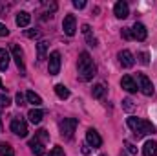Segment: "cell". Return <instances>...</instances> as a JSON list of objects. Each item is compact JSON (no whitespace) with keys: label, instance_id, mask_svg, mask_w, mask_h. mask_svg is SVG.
<instances>
[{"label":"cell","instance_id":"1","mask_svg":"<svg viewBox=\"0 0 157 156\" xmlns=\"http://www.w3.org/2000/svg\"><path fill=\"white\" fill-rule=\"evenodd\" d=\"M77 68H78V77L82 81H91L97 74V66H95V63H93V59L88 51H82L78 55Z\"/></svg>","mask_w":157,"mask_h":156},{"label":"cell","instance_id":"2","mask_svg":"<svg viewBox=\"0 0 157 156\" xmlns=\"http://www.w3.org/2000/svg\"><path fill=\"white\" fill-rule=\"evenodd\" d=\"M128 127L133 130V134L137 138H143L146 134H154L155 132V127L150 123V121H144V119H139V117H128Z\"/></svg>","mask_w":157,"mask_h":156},{"label":"cell","instance_id":"3","mask_svg":"<svg viewBox=\"0 0 157 156\" xmlns=\"http://www.w3.org/2000/svg\"><path fill=\"white\" fill-rule=\"evenodd\" d=\"M77 117H64L60 121V134L66 138V140H71L73 138V132L77 129Z\"/></svg>","mask_w":157,"mask_h":156},{"label":"cell","instance_id":"4","mask_svg":"<svg viewBox=\"0 0 157 156\" xmlns=\"http://www.w3.org/2000/svg\"><path fill=\"white\" fill-rule=\"evenodd\" d=\"M11 132L17 134L18 138H26V136H28V125H26V121H24L22 117L15 116L11 119Z\"/></svg>","mask_w":157,"mask_h":156},{"label":"cell","instance_id":"5","mask_svg":"<svg viewBox=\"0 0 157 156\" xmlns=\"http://www.w3.org/2000/svg\"><path fill=\"white\" fill-rule=\"evenodd\" d=\"M11 55H13V59H15V63H17L18 70H20V76H26L24 53H22V50H20V46H18V44H13V46H11Z\"/></svg>","mask_w":157,"mask_h":156},{"label":"cell","instance_id":"6","mask_svg":"<svg viewBox=\"0 0 157 156\" xmlns=\"http://www.w3.org/2000/svg\"><path fill=\"white\" fill-rule=\"evenodd\" d=\"M137 88L144 96H152L154 94V84H152V81L146 77L144 74H137Z\"/></svg>","mask_w":157,"mask_h":156},{"label":"cell","instance_id":"7","mask_svg":"<svg viewBox=\"0 0 157 156\" xmlns=\"http://www.w3.org/2000/svg\"><path fill=\"white\" fill-rule=\"evenodd\" d=\"M60 70V53L59 51H51L49 53V61H48V72L49 76H57Z\"/></svg>","mask_w":157,"mask_h":156},{"label":"cell","instance_id":"8","mask_svg":"<svg viewBox=\"0 0 157 156\" xmlns=\"http://www.w3.org/2000/svg\"><path fill=\"white\" fill-rule=\"evenodd\" d=\"M62 30H64V33H66L68 37H73V35H75V31H77V20H75L73 15H66V17H64V20H62Z\"/></svg>","mask_w":157,"mask_h":156},{"label":"cell","instance_id":"9","mask_svg":"<svg viewBox=\"0 0 157 156\" xmlns=\"http://www.w3.org/2000/svg\"><path fill=\"white\" fill-rule=\"evenodd\" d=\"M117 59H119V63H121V66H124V68H132V66L135 64V57H133V53H132L130 50L119 51Z\"/></svg>","mask_w":157,"mask_h":156},{"label":"cell","instance_id":"10","mask_svg":"<svg viewBox=\"0 0 157 156\" xmlns=\"http://www.w3.org/2000/svg\"><path fill=\"white\" fill-rule=\"evenodd\" d=\"M86 142H88L93 149H97V147L102 145V138L99 136V132H97L95 129H88V130H86Z\"/></svg>","mask_w":157,"mask_h":156},{"label":"cell","instance_id":"11","mask_svg":"<svg viewBox=\"0 0 157 156\" xmlns=\"http://www.w3.org/2000/svg\"><path fill=\"white\" fill-rule=\"evenodd\" d=\"M132 35H133V39H137V40H144L146 39V35H148L146 26L141 24V22H135L133 28H132Z\"/></svg>","mask_w":157,"mask_h":156},{"label":"cell","instance_id":"12","mask_svg":"<svg viewBox=\"0 0 157 156\" xmlns=\"http://www.w3.org/2000/svg\"><path fill=\"white\" fill-rule=\"evenodd\" d=\"M121 86L126 90V92H130V94H135L139 88H137V83L133 81L132 76H124V77L121 79Z\"/></svg>","mask_w":157,"mask_h":156},{"label":"cell","instance_id":"13","mask_svg":"<svg viewBox=\"0 0 157 156\" xmlns=\"http://www.w3.org/2000/svg\"><path fill=\"white\" fill-rule=\"evenodd\" d=\"M113 13H115V17L117 18H126L128 15H130V7H128V4L126 2H117L115 6H113Z\"/></svg>","mask_w":157,"mask_h":156},{"label":"cell","instance_id":"14","mask_svg":"<svg viewBox=\"0 0 157 156\" xmlns=\"http://www.w3.org/2000/svg\"><path fill=\"white\" fill-rule=\"evenodd\" d=\"M15 22H17L18 28H26V26H29V22H31V15H29L28 11H20V13H17Z\"/></svg>","mask_w":157,"mask_h":156},{"label":"cell","instance_id":"15","mask_svg":"<svg viewBox=\"0 0 157 156\" xmlns=\"http://www.w3.org/2000/svg\"><path fill=\"white\" fill-rule=\"evenodd\" d=\"M29 149H31V153H33L35 156H44V153H46L44 143H42V142H39L37 138L29 140Z\"/></svg>","mask_w":157,"mask_h":156},{"label":"cell","instance_id":"16","mask_svg":"<svg viewBox=\"0 0 157 156\" xmlns=\"http://www.w3.org/2000/svg\"><path fill=\"white\" fill-rule=\"evenodd\" d=\"M9 59H11L9 51H7L6 48H0V70H2V72H6V70L9 68Z\"/></svg>","mask_w":157,"mask_h":156},{"label":"cell","instance_id":"17","mask_svg":"<svg viewBox=\"0 0 157 156\" xmlns=\"http://www.w3.org/2000/svg\"><path fill=\"white\" fill-rule=\"evenodd\" d=\"M143 154L144 156H157V143L154 140H148L143 145Z\"/></svg>","mask_w":157,"mask_h":156},{"label":"cell","instance_id":"18","mask_svg":"<svg viewBox=\"0 0 157 156\" xmlns=\"http://www.w3.org/2000/svg\"><path fill=\"white\" fill-rule=\"evenodd\" d=\"M28 117H29V121H31L33 125H39L40 121H42V117H44V112H42L40 109H31V110L28 112Z\"/></svg>","mask_w":157,"mask_h":156},{"label":"cell","instance_id":"19","mask_svg":"<svg viewBox=\"0 0 157 156\" xmlns=\"http://www.w3.org/2000/svg\"><path fill=\"white\" fill-rule=\"evenodd\" d=\"M26 99H28V103H31L33 107H40V105H42V97H40L39 94H35L33 90H28V92H26Z\"/></svg>","mask_w":157,"mask_h":156},{"label":"cell","instance_id":"20","mask_svg":"<svg viewBox=\"0 0 157 156\" xmlns=\"http://www.w3.org/2000/svg\"><path fill=\"white\" fill-rule=\"evenodd\" d=\"M46 51H48V40H40L37 44V61L46 59Z\"/></svg>","mask_w":157,"mask_h":156},{"label":"cell","instance_id":"21","mask_svg":"<svg viewBox=\"0 0 157 156\" xmlns=\"http://www.w3.org/2000/svg\"><path fill=\"white\" fill-rule=\"evenodd\" d=\"M55 94H57L60 99H68V97H70V88L64 86V84H57V86H55Z\"/></svg>","mask_w":157,"mask_h":156},{"label":"cell","instance_id":"22","mask_svg":"<svg viewBox=\"0 0 157 156\" xmlns=\"http://www.w3.org/2000/svg\"><path fill=\"white\" fill-rule=\"evenodd\" d=\"M82 33L86 35V39H88V44H90V46H97V39H95V37H91V28H90L88 24H84V26H82Z\"/></svg>","mask_w":157,"mask_h":156},{"label":"cell","instance_id":"23","mask_svg":"<svg viewBox=\"0 0 157 156\" xmlns=\"http://www.w3.org/2000/svg\"><path fill=\"white\" fill-rule=\"evenodd\" d=\"M0 156H15V151L9 143H0Z\"/></svg>","mask_w":157,"mask_h":156},{"label":"cell","instance_id":"24","mask_svg":"<svg viewBox=\"0 0 157 156\" xmlns=\"http://www.w3.org/2000/svg\"><path fill=\"white\" fill-rule=\"evenodd\" d=\"M104 92H106V88H104V84H95V86H93V90H91V94H93V97H97V99H101V97L104 96Z\"/></svg>","mask_w":157,"mask_h":156},{"label":"cell","instance_id":"25","mask_svg":"<svg viewBox=\"0 0 157 156\" xmlns=\"http://www.w3.org/2000/svg\"><path fill=\"white\" fill-rule=\"evenodd\" d=\"M35 138H37L39 142H42V143H46V142L49 140V134H48V130H44V129H40V130H37V134H35Z\"/></svg>","mask_w":157,"mask_h":156},{"label":"cell","instance_id":"26","mask_svg":"<svg viewBox=\"0 0 157 156\" xmlns=\"http://www.w3.org/2000/svg\"><path fill=\"white\" fill-rule=\"evenodd\" d=\"M137 59H139V63L141 64H150V55L146 53V51H141V53H137Z\"/></svg>","mask_w":157,"mask_h":156},{"label":"cell","instance_id":"27","mask_svg":"<svg viewBox=\"0 0 157 156\" xmlns=\"http://www.w3.org/2000/svg\"><path fill=\"white\" fill-rule=\"evenodd\" d=\"M9 105H11V99L6 94H0V109H7Z\"/></svg>","mask_w":157,"mask_h":156},{"label":"cell","instance_id":"28","mask_svg":"<svg viewBox=\"0 0 157 156\" xmlns=\"http://www.w3.org/2000/svg\"><path fill=\"white\" fill-rule=\"evenodd\" d=\"M124 147H126V151H128L130 154H137V147H135L132 142H128V140H126V142H124Z\"/></svg>","mask_w":157,"mask_h":156},{"label":"cell","instance_id":"29","mask_svg":"<svg viewBox=\"0 0 157 156\" xmlns=\"http://www.w3.org/2000/svg\"><path fill=\"white\" fill-rule=\"evenodd\" d=\"M48 156H64V149L57 145V147H53V149L49 151V154H48Z\"/></svg>","mask_w":157,"mask_h":156},{"label":"cell","instance_id":"30","mask_svg":"<svg viewBox=\"0 0 157 156\" xmlns=\"http://www.w3.org/2000/svg\"><path fill=\"white\" fill-rule=\"evenodd\" d=\"M121 35H122V39H126V40L133 39V35H132V28H122V31H121Z\"/></svg>","mask_w":157,"mask_h":156},{"label":"cell","instance_id":"31","mask_svg":"<svg viewBox=\"0 0 157 156\" xmlns=\"http://www.w3.org/2000/svg\"><path fill=\"white\" fill-rule=\"evenodd\" d=\"M26 37H29V39H39L40 31L39 30H26Z\"/></svg>","mask_w":157,"mask_h":156},{"label":"cell","instance_id":"32","mask_svg":"<svg viewBox=\"0 0 157 156\" xmlns=\"http://www.w3.org/2000/svg\"><path fill=\"white\" fill-rule=\"evenodd\" d=\"M11 7V4H0V17H6V11Z\"/></svg>","mask_w":157,"mask_h":156},{"label":"cell","instance_id":"33","mask_svg":"<svg viewBox=\"0 0 157 156\" xmlns=\"http://www.w3.org/2000/svg\"><path fill=\"white\" fill-rule=\"evenodd\" d=\"M44 7H46V9L49 11V15H51V13H55V9H57V4H44ZM51 17H53V15H51Z\"/></svg>","mask_w":157,"mask_h":156},{"label":"cell","instance_id":"34","mask_svg":"<svg viewBox=\"0 0 157 156\" xmlns=\"http://www.w3.org/2000/svg\"><path fill=\"white\" fill-rule=\"evenodd\" d=\"M7 35H9V30L0 22V37H7Z\"/></svg>","mask_w":157,"mask_h":156},{"label":"cell","instance_id":"35","mask_svg":"<svg viewBox=\"0 0 157 156\" xmlns=\"http://www.w3.org/2000/svg\"><path fill=\"white\" fill-rule=\"evenodd\" d=\"M86 6V2L84 0H73V7H77V9H82Z\"/></svg>","mask_w":157,"mask_h":156},{"label":"cell","instance_id":"36","mask_svg":"<svg viewBox=\"0 0 157 156\" xmlns=\"http://www.w3.org/2000/svg\"><path fill=\"white\" fill-rule=\"evenodd\" d=\"M15 101H17V105H18V107H22V105H24V96L18 92V94H17V97H15Z\"/></svg>","mask_w":157,"mask_h":156},{"label":"cell","instance_id":"37","mask_svg":"<svg viewBox=\"0 0 157 156\" xmlns=\"http://www.w3.org/2000/svg\"><path fill=\"white\" fill-rule=\"evenodd\" d=\"M122 107H124L126 110H132V107H133V105H132V99H124V101H122Z\"/></svg>","mask_w":157,"mask_h":156},{"label":"cell","instance_id":"38","mask_svg":"<svg viewBox=\"0 0 157 156\" xmlns=\"http://www.w3.org/2000/svg\"><path fill=\"white\" fill-rule=\"evenodd\" d=\"M82 154H90V147L88 145H82Z\"/></svg>","mask_w":157,"mask_h":156},{"label":"cell","instance_id":"39","mask_svg":"<svg viewBox=\"0 0 157 156\" xmlns=\"http://www.w3.org/2000/svg\"><path fill=\"white\" fill-rule=\"evenodd\" d=\"M0 90H6V88H4V84H2V81H0Z\"/></svg>","mask_w":157,"mask_h":156},{"label":"cell","instance_id":"40","mask_svg":"<svg viewBox=\"0 0 157 156\" xmlns=\"http://www.w3.org/2000/svg\"><path fill=\"white\" fill-rule=\"evenodd\" d=\"M119 156H126V154H124V153H121V154H119Z\"/></svg>","mask_w":157,"mask_h":156},{"label":"cell","instance_id":"41","mask_svg":"<svg viewBox=\"0 0 157 156\" xmlns=\"http://www.w3.org/2000/svg\"><path fill=\"white\" fill-rule=\"evenodd\" d=\"M101 156H106V154H101Z\"/></svg>","mask_w":157,"mask_h":156}]
</instances>
